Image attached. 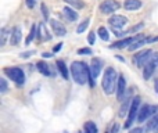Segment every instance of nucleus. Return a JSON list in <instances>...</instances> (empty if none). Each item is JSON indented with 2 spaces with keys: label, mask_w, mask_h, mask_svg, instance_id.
Returning a JSON list of instances; mask_svg holds the SVG:
<instances>
[{
  "label": "nucleus",
  "mask_w": 158,
  "mask_h": 133,
  "mask_svg": "<svg viewBox=\"0 0 158 133\" xmlns=\"http://www.w3.org/2000/svg\"><path fill=\"white\" fill-rule=\"evenodd\" d=\"M89 24H90V19L89 18L83 19V21H82L81 24L78 25V28H77V33H78V35H79V33H82V32H85V31L87 29V27H89Z\"/></svg>",
  "instance_id": "obj_25"
},
{
  "label": "nucleus",
  "mask_w": 158,
  "mask_h": 133,
  "mask_svg": "<svg viewBox=\"0 0 158 133\" xmlns=\"http://www.w3.org/2000/svg\"><path fill=\"white\" fill-rule=\"evenodd\" d=\"M151 54H153V52H151L150 49H146V50H143V52L137 53V54L133 57L135 64H136L139 68H143L146 65V63L148 61V58L151 57Z\"/></svg>",
  "instance_id": "obj_7"
},
{
  "label": "nucleus",
  "mask_w": 158,
  "mask_h": 133,
  "mask_svg": "<svg viewBox=\"0 0 158 133\" xmlns=\"http://www.w3.org/2000/svg\"><path fill=\"white\" fill-rule=\"evenodd\" d=\"M123 7L128 11H136L142 7V2H140V0H125Z\"/></svg>",
  "instance_id": "obj_17"
},
{
  "label": "nucleus",
  "mask_w": 158,
  "mask_h": 133,
  "mask_svg": "<svg viewBox=\"0 0 158 133\" xmlns=\"http://www.w3.org/2000/svg\"><path fill=\"white\" fill-rule=\"evenodd\" d=\"M97 33H98V36H100V39H101V40H104V42H108L110 35H108V31H107L104 27H100V28H98V29H97Z\"/></svg>",
  "instance_id": "obj_24"
},
{
  "label": "nucleus",
  "mask_w": 158,
  "mask_h": 133,
  "mask_svg": "<svg viewBox=\"0 0 158 133\" xmlns=\"http://www.w3.org/2000/svg\"><path fill=\"white\" fill-rule=\"evenodd\" d=\"M157 67H158V53H153L151 57L148 58V61L146 63V65L143 67V78H144L146 81H148V79L153 76Z\"/></svg>",
  "instance_id": "obj_4"
},
{
  "label": "nucleus",
  "mask_w": 158,
  "mask_h": 133,
  "mask_svg": "<svg viewBox=\"0 0 158 133\" xmlns=\"http://www.w3.org/2000/svg\"><path fill=\"white\" fill-rule=\"evenodd\" d=\"M154 89H156V92L158 93V79H156V82H154Z\"/></svg>",
  "instance_id": "obj_38"
},
{
  "label": "nucleus",
  "mask_w": 158,
  "mask_h": 133,
  "mask_svg": "<svg viewBox=\"0 0 158 133\" xmlns=\"http://www.w3.org/2000/svg\"><path fill=\"white\" fill-rule=\"evenodd\" d=\"M71 75L78 85H86L87 82H89V85L92 87L94 86L96 81L92 76L90 67H87L86 64L82 63V61H74V63L71 64Z\"/></svg>",
  "instance_id": "obj_1"
},
{
  "label": "nucleus",
  "mask_w": 158,
  "mask_h": 133,
  "mask_svg": "<svg viewBox=\"0 0 158 133\" xmlns=\"http://www.w3.org/2000/svg\"><path fill=\"white\" fill-rule=\"evenodd\" d=\"M151 117V106L148 104H144L139 108V115H137V122L143 123Z\"/></svg>",
  "instance_id": "obj_10"
},
{
  "label": "nucleus",
  "mask_w": 158,
  "mask_h": 133,
  "mask_svg": "<svg viewBox=\"0 0 158 133\" xmlns=\"http://www.w3.org/2000/svg\"><path fill=\"white\" fill-rule=\"evenodd\" d=\"M21 38H22V33H21V28L19 27H14L13 31L10 33V43L13 46H17V44L21 42Z\"/></svg>",
  "instance_id": "obj_15"
},
{
  "label": "nucleus",
  "mask_w": 158,
  "mask_h": 133,
  "mask_svg": "<svg viewBox=\"0 0 158 133\" xmlns=\"http://www.w3.org/2000/svg\"><path fill=\"white\" fill-rule=\"evenodd\" d=\"M140 101L142 98L139 96H135L132 98V104H131V108H129V112H128V119L125 122V128L129 129L132 126V123L137 119V115H139V108H140Z\"/></svg>",
  "instance_id": "obj_3"
},
{
  "label": "nucleus",
  "mask_w": 158,
  "mask_h": 133,
  "mask_svg": "<svg viewBox=\"0 0 158 133\" xmlns=\"http://www.w3.org/2000/svg\"><path fill=\"white\" fill-rule=\"evenodd\" d=\"M36 68H38V71L42 73V75H44V76L52 75V72H50V69H49V65H47L44 61H39V63L36 64Z\"/></svg>",
  "instance_id": "obj_19"
},
{
  "label": "nucleus",
  "mask_w": 158,
  "mask_h": 133,
  "mask_svg": "<svg viewBox=\"0 0 158 133\" xmlns=\"http://www.w3.org/2000/svg\"><path fill=\"white\" fill-rule=\"evenodd\" d=\"M56 64H57V68H58V71H60V73L63 75V78L64 79H68L69 78V72H68V68H67V65L64 64V61L58 60Z\"/></svg>",
  "instance_id": "obj_21"
},
{
  "label": "nucleus",
  "mask_w": 158,
  "mask_h": 133,
  "mask_svg": "<svg viewBox=\"0 0 158 133\" xmlns=\"http://www.w3.org/2000/svg\"><path fill=\"white\" fill-rule=\"evenodd\" d=\"M129 133H144L142 128H133L132 131H129Z\"/></svg>",
  "instance_id": "obj_35"
},
{
  "label": "nucleus",
  "mask_w": 158,
  "mask_h": 133,
  "mask_svg": "<svg viewBox=\"0 0 158 133\" xmlns=\"http://www.w3.org/2000/svg\"><path fill=\"white\" fill-rule=\"evenodd\" d=\"M39 33H40V36H42V38H44L46 40H49V39H50V36L47 35V31H46V28H44L43 24L39 25Z\"/></svg>",
  "instance_id": "obj_28"
},
{
  "label": "nucleus",
  "mask_w": 158,
  "mask_h": 133,
  "mask_svg": "<svg viewBox=\"0 0 158 133\" xmlns=\"http://www.w3.org/2000/svg\"><path fill=\"white\" fill-rule=\"evenodd\" d=\"M125 90H126V81L123 78V75L118 76V85H117V98L119 101H122L123 96H125Z\"/></svg>",
  "instance_id": "obj_14"
},
{
  "label": "nucleus",
  "mask_w": 158,
  "mask_h": 133,
  "mask_svg": "<svg viewBox=\"0 0 158 133\" xmlns=\"http://www.w3.org/2000/svg\"><path fill=\"white\" fill-rule=\"evenodd\" d=\"M154 133H158V126L156 128V131H154Z\"/></svg>",
  "instance_id": "obj_41"
},
{
  "label": "nucleus",
  "mask_w": 158,
  "mask_h": 133,
  "mask_svg": "<svg viewBox=\"0 0 158 133\" xmlns=\"http://www.w3.org/2000/svg\"><path fill=\"white\" fill-rule=\"evenodd\" d=\"M147 42H150V39H147V38H142V39H139V40H136L135 43H132L131 46L128 47V50H129V52H135V50L140 49V47H142L143 44H146Z\"/></svg>",
  "instance_id": "obj_20"
},
{
  "label": "nucleus",
  "mask_w": 158,
  "mask_h": 133,
  "mask_svg": "<svg viewBox=\"0 0 158 133\" xmlns=\"http://www.w3.org/2000/svg\"><path fill=\"white\" fill-rule=\"evenodd\" d=\"M143 27H144V22H140V24H137L136 27H132L131 29H129V31H126V32H128V33H135V32H137V31H140V29H142Z\"/></svg>",
  "instance_id": "obj_29"
},
{
  "label": "nucleus",
  "mask_w": 158,
  "mask_h": 133,
  "mask_svg": "<svg viewBox=\"0 0 158 133\" xmlns=\"http://www.w3.org/2000/svg\"><path fill=\"white\" fill-rule=\"evenodd\" d=\"M158 40V36H157V38H153V39H150V42H157Z\"/></svg>",
  "instance_id": "obj_40"
},
{
  "label": "nucleus",
  "mask_w": 158,
  "mask_h": 133,
  "mask_svg": "<svg viewBox=\"0 0 158 133\" xmlns=\"http://www.w3.org/2000/svg\"><path fill=\"white\" fill-rule=\"evenodd\" d=\"M157 126H158V114L153 115V117L150 118V121H148L147 125H146V131L147 132H154Z\"/></svg>",
  "instance_id": "obj_18"
},
{
  "label": "nucleus",
  "mask_w": 158,
  "mask_h": 133,
  "mask_svg": "<svg viewBox=\"0 0 158 133\" xmlns=\"http://www.w3.org/2000/svg\"><path fill=\"white\" fill-rule=\"evenodd\" d=\"M31 54H33V52H27V53H21V57L22 58H28Z\"/></svg>",
  "instance_id": "obj_36"
},
{
  "label": "nucleus",
  "mask_w": 158,
  "mask_h": 133,
  "mask_svg": "<svg viewBox=\"0 0 158 133\" xmlns=\"http://www.w3.org/2000/svg\"><path fill=\"white\" fill-rule=\"evenodd\" d=\"M61 47H63V43H58V44H57V46H56V47H54V49H53V52H54V53L60 52V50H61Z\"/></svg>",
  "instance_id": "obj_37"
},
{
  "label": "nucleus",
  "mask_w": 158,
  "mask_h": 133,
  "mask_svg": "<svg viewBox=\"0 0 158 133\" xmlns=\"http://www.w3.org/2000/svg\"><path fill=\"white\" fill-rule=\"evenodd\" d=\"M119 7H121V4L118 2H115V0H104L100 4V11L103 14L108 15V14H112L114 11H117Z\"/></svg>",
  "instance_id": "obj_6"
},
{
  "label": "nucleus",
  "mask_w": 158,
  "mask_h": 133,
  "mask_svg": "<svg viewBox=\"0 0 158 133\" xmlns=\"http://www.w3.org/2000/svg\"><path fill=\"white\" fill-rule=\"evenodd\" d=\"M142 38H144V35H143V33H139V35L133 36V38H125V39H122V40L117 42V43L111 44V47H117V49H125V47H129L132 43H135L136 40H139V39H142Z\"/></svg>",
  "instance_id": "obj_9"
},
{
  "label": "nucleus",
  "mask_w": 158,
  "mask_h": 133,
  "mask_svg": "<svg viewBox=\"0 0 158 133\" xmlns=\"http://www.w3.org/2000/svg\"><path fill=\"white\" fill-rule=\"evenodd\" d=\"M108 24L111 25L112 28H115V29H119V28L125 27L126 24H128V18L123 15H118V14H114V15H111L108 18Z\"/></svg>",
  "instance_id": "obj_8"
},
{
  "label": "nucleus",
  "mask_w": 158,
  "mask_h": 133,
  "mask_svg": "<svg viewBox=\"0 0 158 133\" xmlns=\"http://www.w3.org/2000/svg\"><path fill=\"white\" fill-rule=\"evenodd\" d=\"M94 39H96L94 32H89V35H87V43H89V44H94Z\"/></svg>",
  "instance_id": "obj_33"
},
{
  "label": "nucleus",
  "mask_w": 158,
  "mask_h": 133,
  "mask_svg": "<svg viewBox=\"0 0 158 133\" xmlns=\"http://www.w3.org/2000/svg\"><path fill=\"white\" fill-rule=\"evenodd\" d=\"M63 14H64V17L67 18V21H69V22H74V21H77L78 19V13L71 7H64L63 8Z\"/></svg>",
  "instance_id": "obj_16"
},
{
  "label": "nucleus",
  "mask_w": 158,
  "mask_h": 133,
  "mask_svg": "<svg viewBox=\"0 0 158 133\" xmlns=\"http://www.w3.org/2000/svg\"><path fill=\"white\" fill-rule=\"evenodd\" d=\"M6 90H7V82H6L4 78H2L0 79V92L6 93Z\"/></svg>",
  "instance_id": "obj_31"
},
{
  "label": "nucleus",
  "mask_w": 158,
  "mask_h": 133,
  "mask_svg": "<svg viewBox=\"0 0 158 133\" xmlns=\"http://www.w3.org/2000/svg\"><path fill=\"white\" fill-rule=\"evenodd\" d=\"M50 57H52L50 53H43V58H50Z\"/></svg>",
  "instance_id": "obj_39"
},
{
  "label": "nucleus",
  "mask_w": 158,
  "mask_h": 133,
  "mask_svg": "<svg viewBox=\"0 0 158 133\" xmlns=\"http://www.w3.org/2000/svg\"><path fill=\"white\" fill-rule=\"evenodd\" d=\"M83 129H85V133H97V126H96L94 122H92V121H87V122L85 123Z\"/></svg>",
  "instance_id": "obj_22"
},
{
  "label": "nucleus",
  "mask_w": 158,
  "mask_h": 133,
  "mask_svg": "<svg viewBox=\"0 0 158 133\" xmlns=\"http://www.w3.org/2000/svg\"><path fill=\"white\" fill-rule=\"evenodd\" d=\"M131 104H132L131 93H128V94H126V96H123V98H122V106H121L119 112H118V115H119L121 118H122V117H125V115L129 112V108H131Z\"/></svg>",
  "instance_id": "obj_13"
},
{
  "label": "nucleus",
  "mask_w": 158,
  "mask_h": 133,
  "mask_svg": "<svg viewBox=\"0 0 158 133\" xmlns=\"http://www.w3.org/2000/svg\"><path fill=\"white\" fill-rule=\"evenodd\" d=\"M4 73L11 79L13 82H15L17 85H22L25 82V75L24 71L18 67H11V68H4Z\"/></svg>",
  "instance_id": "obj_5"
},
{
  "label": "nucleus",
  "mask_w": 158,
  "mask_h": 133,
  "mask_svg": "<svg viewBox=\"0 0 158 133\" xmlns=\"http://www.w3.org/2000/svg\"><path fill=\"white\" fill-rule=\"evenodd\" d=\"M118 73L112 67H108L104 72L103 81H101V86L106 94H111V93L117 92V85H118Z\"/></svg>",
  "instance_id": "obj_2"
},
{
  "label": "nucleus",
  "mask_w": 158,
  "mask_h": 133,
  "mask_svg": "<svg viewBox=\"0 0 158 133\" xmlns=\"http://www.w3.org/2000/svg\"><path fill=\"white\" fill-rule=\"evenodd\" d=\"M50 27H52L53 32L56 33V36H61V38H63V36L67 35L65 27H64L60 21H57V19H50Z\"/></svg>",
  "instance_id": "obj_11"
},
{
  "label": "nucleus",
  "mask_w": 158,
  "mask_h": 133,
  "mask_svg": "<svg viewBox=\"0 0 158 133\" xmlns=\"http://www.w3.org/2000/svg\"><path fill=\"white\" fill-rule=\"evenodd\" d=\"M103 68V63H101L100 58H93L92 63H90V72H92L93 79H97L98 75H100V71Z\"/></svg>",
  "instance_id": "obj_12"
},
{
  "label": "nucleus",
  "mask_w": 158,
  "mask_h": 133,
  "mask_svg": "<svg viewBox=\"0 0 158 133\" xmlns=\"http://www.w3.org/2000/svg\"><path fill=\"white\" fill-rule=\"evenodd\" d=\"M64 2H65L67 4L72 6L74 8H77V10H82V8L85 7V3L82 2V0H64Z\"/></svg>",
  "instance_id": "obj_23"
},
{
  "label": "nucleus",
  "mask_w": 158,
  "mask_h": 133,
  "mask_svg": "<svg viewBox=\"0 0 158 133\" xmlns=\"http://www.w3.org/2000/svg\"><path fill=\"white\" fill-rule=\"evenodd\" d=\"M40 11H42V15H43L44 21H47V19H49V10H47V6L44 4V3L40 4Z\"/></svg>",
  "instance_id": "obj_27"
},
{
  "label": "nucleus",
  "mask_w": 158,
  "mask_h": 133,
  "mask_svg": "<svg viewBox=\"0 0 158 133\" xmlns=\"http://www.w3.org/2000/svg\"><path fill=\"white\" fill-rule=\"evenodd\" d=\"M8 29L7 28H3L2 29V40H0V44L2 46H4V43H6V39H7V35H8Z\"/></svg>",
  "instance_id": "obj_30"
},
{
  "label": "nucleus",
  "mask_w": 158,
  "mask_h": 133,
  "mask_svg": "<svg viewBox=\"0 0 158 133\" xmlns=\"http://www.w3.org/2000/svg\"><path fill=\"white\" fill-rule=\"evenodd\" d=\"M78 54H93V52H92V49H89V47H85V49L78 50Z\"/></svg>",
  "instance_id": "obj_32"
},
{
  "label": "nucleus",
  "mask_w": 158,
  "mask_h": 133,
  "mask_svg": "<svg viewBox=\"0 0 158 133\" xmlns=\"http://www.w3.org/2000/svg\"><path fill=\"white\" fill-rule=\"evenodd\" d=\"M25 3H27V7L32 10V8L35 7V4H36V0H25Z\"/></svg>",
  "instance_id": "obj_34"
},
{
  "label": "nucleus",
  "mask_w": 158,
  "mask_h": 133,
  "mask_svg": "<svg viewBox=\"0 0 158 133\" xmlns=\"http://www.w3.org/2000/svg\"><path fill=\"white\" fill-rule=\"evenodd\" d=\"M35 36H36V27H35V25H32V28H31V32H29V35H28L27 40H25V43L29 44L31 42H32V39H35Z\"/></svg>",
  "instance_id": "obj_26"
}]
</instances>
